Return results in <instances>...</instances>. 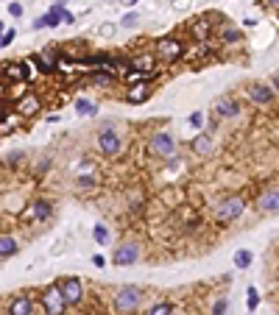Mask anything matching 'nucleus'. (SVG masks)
Masks as SVG:
<instances>
[{"mask_svg":"<svg viewBox=\"0 0 279 315\" xmlns=\"http://www.w3.org/2000/svg\"><path fill=\"white\" fill-rule=\"evenodd\" d=\"M112 259H115V265H134L140 259V248L134 246V243H126V246L117 248Z\"/></svg>","mask_w":279,"mask_h":315,"instance_id":"obj_9","label":"nucleus"},{"mask_svg":"<svg viewBox=\"0 0 279 315\" xmlns=\"http://www.w3.org/2000/svg\"><path fill=\"white\" fill-rule=\"evenodd\" d=\"M98 148H100V153H106V156H115V153H120L123 142H120V137L106 126L104 132L98 134Z\"/></svg>","mask_w":279,"mask_h":315,"instance_id":"obj_7","label":"nucleus"},{"mask_svg":"<svg viewBox=\"0 0 279 315\" xmlns=\"http://www.w3.org/2000/svg\"><path fill=\"white\" fill-rule=\"evenodd\" d=\"M257 304H260V293H257V287H248V299H246L248 312H254V310H257Z\"/></svg>","mask_w":279,"mask_h":315,"instance_id":"obj_25","label":"nucleus"},{"mask_svg":"<svg viewBox=\"0 0 279 315\" xmlns=\"http://www.w3.org/2000/svg\"><path fill=\"white\" fill-rule=\"evenodd\" d=\"M260 209L263 212H279V187H271V190H265L263 195H260Z\"/></svg>","mask_w":279,"mask_h":315,"instance_id":"obj_14","label":"nucleus"},{"mask_svg":"<svg viewBox=\"0 0 279 315\" xmlns=\"http://www.w3.org/2000/svg\"><path fill=\"white\" fill-rule=\"evenodd\" d=\"M59 290H62L67 304H81V299H84V284H81V279H75V276L62 279V282H59Z\"/></svg>","mask_w":279,"mask_h":315,"instance_id":"obj_6","label":"nucleus"},{"mask_svg":"<svg viewBox=\"0 0 279 315\" xmlns=\"http://www.w3.org/2000/svg\"><path fill=\"white\" fill-rule=\"evenodd\" d=\"M134 22H137V14H134V11H132V14H126V17H123V25H134Z\"/></svg>","mask_w":279,"mask_h":315,"instance_id":"obj_33","label":"nucleus"},{"mask_svg":"<svg viewBox=\"0 0 279 315\" xmlns=\"http://www.w3.org/2000/svg\"><path fill=\"white\" fill-rule=\"evenodd\" d=\"M248 265H251V251H237V254H235V268L246 271Z\"/></svg>","mask_w":279,"mask_h":315,"instance_id":"obj_21","label":"nucleus"},{"mask_svg":"<svg viewBox=\"0 0 279 315\" xmlns=\"http://www.w3.org/2000/svg\"><path fill=\"white\" fill-rule=\"evenodd\" d=\"M92 265H98V268H104V265H106L104 254H95V257H92Z\"/></svg>","mask_w":279,"mask_h":315,"instance_id":"obj_34","label":"nucleus"},{"mask_svg":"<svg viewBox=\"0 0 279 315\" xmlns=\"http://www.w3.org/2000/svg\"><path fill=\"white\" fill-rule=\"evenodd\" d=\"M140 301H142V290L134 287V284H126V287H120L117 296H115V312L117 315H132L140 307Z\"/></svg>","mask_w":279,"mask_h":315,"instance_id":"obj_1","label":"nucleus"},{"mask_svg":"<svg viewBox=\"0 0 279 315\" xmlns=\"http://www.w3.org/2000/svg\"><path fill=\"white\" fill-rule=\"evenodd\" d=\"M148 151L154 153V156H159V159H168V156H173V151H176V140H173V134L170 132H157L148 140Z\"/></svg>","mask_w":279,"mask_h":315,"instance_id":"obj_3","label":"nucleus"},{"mask_svg":"<svg viewBox=\"0 0 279 315\" xmlns=\"http://www.w3.org/2000/svg\"><path fill=\"white\" fill-rule=\"evenodd\" d=\"M226 307H229V301H226V296H221V299L212 304V315H223L226 312Z\"/></svg>","mask_w":279,"mask_h":315,"instance_id":"obj_27","label":"nucleus"},{"mask_svg":"<svg viewBox=\"0 0 279 315\" xmlns=\"http://www.w3.org/2000/svg\"><path fill=\"white\" fill-rule=\"evenodd\" d=\"M193 31H195V37H201V39H204L207 34H210V28H207L204 22H195V28H193Z\"/></svg>","mask_w":279,"mask_h":315,"instance_id":"obj_30","label":"nucleus"},{"mask_svg":"<svg viewBox=\"0 0 279 315\" xmlns=\"http://www.w3.org/2000/svg\"><path fill=\"white\" fill-rule=\"evenodd\" d=\"M243 209H246L243 198H237V195H232V198H223L221 204L215 206V221L218 223H232V221H237V218L243 215Z\"/></svg>","mask_w":279,"mask_h":315,"instance_id":"obj_2","label":"nucleus"},{"mask_svg":"<svg viewBox=\"0 0 279 315\" xmlns=\"http://www.w3.org/2000/svg\"><path fill=\"white\" fill-rule=\"evenodd\" d=\"M190 148H193V153H198V156H210L212 148H215V142H212L210 134H198V137L193 140V145H190Z\"/></svg>","mask_w":279,"mask_h":315,"instance_id":"obj_15","label":"nucleus"},{"mask_svg":"<svg viewBox=\"0 0 279 315\" xmlns=\"http://www.w3.org/2000/svg\"><path fill=\"white\" fill-rule=\"evenodd\" d=\"M240 31L235 25H223V42H240Z\"/></svg>","mask_w":279,"mask_h":315,"instance_id":"obj_24","label":"nucleus"},{"mask_svg":"<svg viewBox=\"0 0 279 315\" xmlns=\"http://www.w3.org/2000/svg\"><path fill=\"white\" fill-rule=\"evenodd\" d=\"M157 56L162 59V62L173 64V62H179V59L185 56V45H182L179 39H173V37L159 39V42H157Z\"/></svg>","mask_w":279,"mask_h":315,"instance_id":"obj_4","label":"nucleus"},{"mask_svg":"<svg viewBox=\"0 0 279 315\" xmlns=\"http://www.w3.org/2000/svg\"><path fill=\"white\" fill-rule=\"evenodd\" d=\"M274 90L271 87H265V84H254L251 87V92H248V98L254 100V103H260V106H268V103H274Z\"/></svg>","mask_w":279,"mask_h":315,"instance_id":"obj_13","label":"nucleus"},{"mask_svg":"<svg viewBox=\"0 0 279 315\" xmlns=\"http://www.w3.org/2000/svg\"><path fill=\"white\" fill-rule=\"evenodd\" d=\"M148 95H151V90H148L145 84H134L126 95V100L129 103H142V100H148Z\"/></svg>","mask_w":279,"mask_h":315,"instance_id":"obj_19","label":"nucleus"},{"mask_svg":"<svg viewBox=\"0 0 279 315\" xmlns=\"http://www.w3.org/2000/svg\"><path fill=\"white\" fill-rule=\"evenodd\" d=\"M92 237H95V240H98V243H106V240H109V229H106V226H95V229H92Z\"/></svg>","mask_w":279,"mask_h":315,"instance_id":"obj_26","label":"nucleus"},{"mask_svg":"<svg viewBox=\"0 0 279 315\" xmlns=\"http://www.w3.org/2000/svg\"><path fill=\"white\" fill-rule=\"evenodd\" d=\"M90 81H92V84H98V87H112V73H109V70H92Z\"/></svg>","mask_w":279,"mask_h":315,"instance_id":"obj_20","label":"nucleus"},{"mask_svg":"<svg viewBox=\"0 0 279 315\" xmlns=\"http://www.w3.org/2000/svg\"><path fill=\"white\" fill-rule=\"evenodd\" d=\"M17 112H20V115H37L39 112V98H34V95H22L20 103H17Z\"/></svg>","mask_w":279,"mask_h":315,"instance_id":"obj_17","label":"nucleus"},{"mask_svg":"<svg viewBox=\"0 0 279 315\" xmlns=\"http://www.w3.org/2000/svg\"><path fill=\"white\" fill-rule=\"evenodd\" d=\"M215 115L226 117V120H229V117H237V115H240V103H237L235 98H218L215 100Z\"/></svg>","mask_w":279,"mask_h":315,"instance_id":"obj_10","label":"nucleus"},{"mask_svg":"<svg viewBox=\"0 0 279 315\" xmlns=\"http://www.w3.org/2000/svg\"><path fill=\"white\" fill-rule=\"evenodd\" d=\"M79 187H81V190H92V187H95V179H92V176H81V179H79Z\"/></svg>","mask_w":279,"mask_h":315,"instance_id":"obj_29","label":"nucleus"},{"mask_svg":"<svg viewBox=\"0 0 279 315\" xmlns=\"http://www.w3.org/2000/svg\"><path fill=\"white\" fill-rule=\"evenodd\" d=\"M0 37H3V22H0Z\"/></svg>","mask_w":279,"mask_h":315,"instance_id":"obj_36","label":"nucleus"},{"mask_svg":"<svg viewBox=\"0 0 279 315\" xmlns=\"http://www.w3.org/2000/svg\"><path fill=\"white\" fill-rule=\"evenodd\" d=\"M59 22H64V0H59V3L50 6V11H47L45 17H39L37 22H34V28H56Z\"/></svg>","mask_w":279,"mask_h":315,"instance_id":"obj_8","label":"nucleus"},{"mask_svg":"<svg viewBox=\"0 0 279 315\" xmlns=\"http://www.w3.org/2000/svg\"><path fill=\"white\" fill-rule=\"evenodd\" d=\"M75 109H79L81 115H95V112H98V106H95L92 100H84V98H79V100H75Z\"/></svg>","mask_w":279,"mask_h":315,"instance_id":"obj_22","label":"nucleus"},{"mask_svg":"<svg viewBox=\"0 0 279 315\" xmlns=\"http://www.w3.org/2000/svg\"><path fill=\"white\" fill-rule=\"evenodd\" d=\"M50 212H53V204H50V201H45V198H39V201H34V204L26 209V215L31 218V221H45V218H50Z\"/></svg>","mask_w":279,"mask_h":315,"instance_id":"obj_11","label":"nucleus"},{"mask_svg":"<svg viewBox=\"0 0 279 315\" xmlns=\"http://www.w3.org/2000/svg\"><path fill=\"white\" fill-rule=\"evenodd\" d=\"M190 123H193L195 128H201V126H204V115H201V112H195V115H190Z\"/></svg>","mask_w":279,"mask_h":315,"instance_id":"obj_31","label":"nucleus"},{"mask_svg":"<svg viewBox=\"0 0 279 315\" xmlns=\"http://www.w3.org/2000/svg\"><path fill=\"white\" fill-rule=\"evenodd\" d=\"M34 312V299L31 296H17L9 301V315H31Z\"/></svg>","mask_w":279,"mask_h":315,"instance_id":"obj_12","label":"nucleus"},{"mask_svg":"<svg viewBox=\"0 0 279 315\" xmlns=\"http://www.w3.org/2000/svg\"><path fill=\"white\" fill-rule=\"evenodd\" d=\"M14 37H17V31H14V28H11V31H6L3 37H0V47L11 45V42H14Z\"/></svg>","mask_w":279,"mask_h":315,"instance_id":"obj_28","label":"nucleus"},{"mask_svg":"<svg viewBox=\"0 0 279 315\" xmlns=\"http://www.w3.org/2000/svg\"><path fill=\"white\" fill-rule=\"evenodd\" d=\"M271 84H274V90H276V92H279V73H276V75H274V78H271Z\"/></svg>","mask_w":279,"mask_h":315,"instance_id":"obj_35","label":"nucleus"},{"mask_svg":"<svg viewBox=\"0 0 279 315\" xmlns=\"http://www.w3.org/2000/svg\"><path fill=\"white\" fill-rule=\"evenodd\" d=\"M9 14L11 17H22V6L20 3H9Z\"/></svg>","mask_w":279,"mask_h":315,"instance_id":"obj_32","label":"nucleus"},{"mask_svg":"<svg viewBox=\"0 0 279 315\" xmlns=\"http://www.w3.org/2000/svg\"><path fill=\"white\" fill-rule=\"evenodd\" d=\"M20 251V243L14 240L11 234H0V259H9Z\"/></svg>","mask_w":279,"mask_h":315,"instance_id":"obj_16","label":"nucleus"},{"mask_svg":"<svg viewBox=\"0 0 279 315\" xmlns=\"http://www.w3.org/2000/svg\"><path fill=\"white\" fill-rule=\"evenodd\" d=\"M64 307H67V301H64L62 290L59 287H47L42 293V310L45 315H64Z\"/></svg>","mask_w":279,"mask_h":315,"instance_id":"obj_5","label":"nucleus"},{"mask_svg":"<svg viewBox=\"0 0 279 315\" xmlns=\"http://www.w3.org/2000/svg\"><path fill=\"white\" fill-rule=\"evenodd\" d=\"M148 315H173V307L168 304V301H159V304H154Z\"/></svg>","mask_w":279,"mask_h":315,"instance_id":"obj_23","label":"nucleus"},{"mask_svg":"<svg viewBox=\"0 0 279 315\" xmlns=\"http://www.w3.org/2000/svg\"><path fill=\"white\" fill-rule=\"evenodd\" d=\"M3 75L9 81H26L28 78V73H26L22 64H3Z\"/></svg>","mask_w":279,"mask_h":315,"instance_id":"obj_18","label":"nucleus"},{"mask_svg":"<svg viewBox=\"0 0 279 315\" xmlns=\"http://www.w3.org/2000/svg\"><path fill=\"white\" fill-rule=\"evenodd\" d=\"M129 3H137V0H129Z\"/></svg>","mask_w":279,"mask_h":315,"instance_id":"obj_37","label":"nucleus"}]
</instances>
